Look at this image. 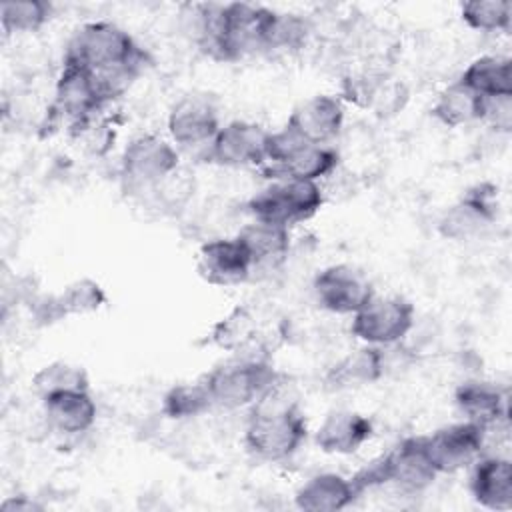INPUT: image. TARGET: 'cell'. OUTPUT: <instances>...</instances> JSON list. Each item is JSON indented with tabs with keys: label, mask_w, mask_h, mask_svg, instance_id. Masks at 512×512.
<instances>
[{
	"label": "cell",
	"mask_w": 512,
	"mask_h": 512,
	"mask_svg": "<svg viewBox=\"0 0 512 512\" xmlns=\"http://www.w3.org/2000/svg\"><path fill=\"white\" fill-rule=\"evenodd\" d=\"M278 384L256 402L244 430L246 448L266 462L292 458L308 434L306 420L298 406L294 402L276 400Z\"/></svg>",
	"instance_id": "cell-1"
},
{
	"label": "cell",
	"mask_w": 512,
	"mask_h": 512,
	"mask_svg": "<svg viewBox=\"0 0 512 512\" xmlns=\"http://www.w3.org/2000/svg\"><path fill=\"white\" fill-rule=\"evenodd\" d=\"M142 58H148V54L134 38L124 28L106 20L80 26L64 52V64L82 66L90 72H104Z\"/></svg>",
	"instance_id": "cell-2"
},
{
	"label": "cell",
	"mask_w": 512,
	"mask_h": 512,
	"mask_svg": "<svg viewBox=\"0 0 512 512\" xmlns=\"http://www.w3.org/2000/svg\"><path fill=\"white\" fill-rule=\"evenodd\" d=\"M180 168V154L174 144L142 134L130 140L120 156V182L128 196H152L156 186Z\"/></svg>",
	"instance_id": "cell-3"
},
{
	"label": "cell",
	"mask_w": 512,
	"mask_h": 512,
	"mask_svg": "<svg viewBox=\"0 0 512 512\" xmlns=\"http://www.w3.org/2000/svg\"><path fill=\"white\" fill-rule=\"evenodd\" d=\"M212 404L238 410L256 404L270 388L280 382V374L262 358H236L214 368L204 378Z\"/></svg>",
	"instance_id": "cell-4"
},
{
	"label": "cell",
	"mask_w": 512,
	"mask_h": 512,
	"mask_svg": "<svg viewBox=\"0 0 512 512\" xmlns=\"http://www.w3.org/2000/svg\"><path fill=\"white\" fill-rule=\"evenodd\" d=\"M324 204V190L318 182L272 180L248 200L254 220L290 228L310 220Z\"/></svg>",
	"instance_id": "cell-5"
},
{
	"label": "cell",
	"mask_w": 512,
	"mask_h": 512,
	"mask_svg": "<svg viewBox=\"0 0 512 512\" xmlns=\"http://www.w3.org/2000/svg\"><path fill=\"white\" fill-rule=\"evenodd\" d=\"M414 306L402 296H372L352 314V334L370 346H394L414 326Z\"/></svg>",
	"instance_id": "cell-6"
},
{
	"label": "cell",
	"mask_w": 512,
	"mask_h": 512,
	"mask_svg": "<svg viewBox=\"0 0 512 512\" xmlns=\"http://www.w3.org/2000/svg\"><path fill=\"white\" fill-rule=\"evenodd\" d=\"M106 106L90 70L62 62V72L54 86V112L76 132L86 126Z\"/></svg>",
	"instance_id": "cell-7"
},
{
	"label": "cell",
	"mask_w": 512,
	"mask_h": 512,
	"mask_svg": "<svg viewBox=\"0 0 512 512\" xmlns=\"http://www.w3.org/2000/svg\"><path fill=\"white\" fill-rule=\"evenodd\" d=\"M268 130L248 120H232L216 132L206 150V158L226 168H246L266 164Z\"/></svg>",
	"instance_id": "cell-8"
},
{
	"label": "cell",
	"mask_w": 512,
	"mask_h": 512,
	"mask_svg": "<svg viewBox=\"0 0 512 512\" xmlns=\"http://www.w3.org/2000/svg\"><path fill=\"white\" fill-rule=\"evenodd\" d=\"M486 442V432L474 422H456L424 436L426 452L438 474H452L472 464Z\"/></svg>",
	"instance_id": "cell-9"
},
{
	"label": "cell",
	"mask_w": 512,
	"mask_h": 512,
	"mask_svg": "<svg viewBox=\"0 0 512 512\" xmlns=\"http://www.w3.org/2000/svg\"><path fill=\"white\" fill-rule=\"evenodd\" d=\"M318 304L334 314H356L376 292L372 282L348 264H332L320 270L312 284Z\"/></svg>",
	"instance_id": "cell-10"
},
{
	"label": "cell",
	"mask_w": 512,
	"mask_h": 512,
	"mask_svg": "<svg viewBox=\"0 0 512 512\" xmlns=\"http://www.w3.org/2000/svg\"><path fill=\"white\" fill-rule=\"evenodd\" d=\"M496 188L490 184H478L470 188L454 206H450L440 222L438 230L448 240H472L484 234L496 220Z\"/></svg>",
	"instance_id": "cell-11"
},
{
	"label": "cell",
	"mask_w": 512,
	"mask_h": 512,
	"mask_svg": "<svg viewBox=\"0 0 512 512\" xmlns=\"http://www.w3.org/2000/svg\"><path fill=\"white\" fill-rule=\"evenodd\" d=\"M198 272L208 284L236 286L246 282L254 270L248 252L236 236H218L200 246Z\"/></svg>",
	"instance_id": "cell-12"
},
{
	"label": "cell",
	"mask_w": 512,
	"mask_h": 512,
	"mask_svg": "<svg viewBox=\"0 0 512 512\" xmlns=\"http://www.w3.org/2000/svg\"><path fill=\"white\" fill-rule=\"evenodd\" d=\"M344 124L342 100L332 94H316L300 104L288 116L286 126L310 144L332 142Z\"/></svg>",
	"instance_id": "cell-13"
},
{
	"label": "cell",
	"mask_w": 512,
	"mask_h": 512,
	"mask_svg": "<svg viewBox=\"0 0 512 512\" xmlns=\"http://www.w3.org/2000/svg\"><path fill=\"white\" fill-rule=\"evenodd\" d=\"M220 130L216 108L200 96L182 98L168 114V134L180 148L208 150Z\"/></svg>",
	"instance_id": "cell-14"
},
{
	"label": "cell",
	"mask_w": 512,
	"mask_h": 512,
	"mask_svg": "<svg viewBox=\"0 0 512 512\" xmlns=\"http://www.w3.org/2000/svg\"><path fill=\"white\" fill-rule=\"evenodd\" d=\"M338 152L328 144L300 142L288 156L276 164H266L264 174L272 180H306L318 182L330 176L338 166Z\"/></svg>",
	"instance_id": "cell-15"
},
{
	"label": "cell",
	"mask_w": 512,
	"mask_h": 512,
	"mask_svg": "<svg viewBox=\"0 0 512 512\" xmlns=\"http://www.w3.org/2000/svg\"><path fill=\"white\" fill-rule=\"evenodd\" d=\"M454 402L468 422H474L484 430L508 422V394L492 382H462L454 392Z\"/></svg>",
	"instance_id": "cell-16"
},
{
	"label": "cell",
	"mask_w": 512,
	"mask_h": 512,
	"mask_svg": "<svg viewBox=\"0 0 512 512\" xmlns=\"http://www.w3.org/2000/svg\"><path fill=\"white\" fill-rule=\"evenodd\" d=\"M374 432L372 420L354 410H332L316 430V444L326 454H354Z\"/></svg>",
	"instance_id": "cell-17"
},
{
	"label": "cell",
	"mask_w": 512,
	"mask_h": 512,
	"mask_svg": "<svg viewBox=\"0 0 512 512\" xmlns=\"http://www.w3.org/2000/svg\"><path fill=\"white\" fill-rule=\"evenodd\" d=\"M474 500L488 510L512 508V462L506 456H484L474 464L470 476Z\"/></svg>",
	"instance_id": "cell-18"
},
{
	"label": "cell",
	"mask_w": 512,
	"mask_h": 512,
	"mask_svg": "<svg viewBox=\"0 0 512 512\" xmlns=\"http://www.w3.org/2000/svg\"><path fill=\"white\" fill-rule=\"evenodd\" d=\"M390 482L406 492L428 488L438 476L424 444V436H410L388 452Z\"/></svg>",
	"instance_id": "cell-19"
},
{
	"label": "cell",
	"mask_w": 512,
	"mask_h": 512,
	"mask_svg": "<svg viewBox=\"0 0 512 512\" xmlns=\"http://www.w3.org/2000/svg\"><path fill=\"white\" fill-rule=\"evenodd\" d=\"M358 492L350 478L336 472H322L304 482L296 494L294 504L304 512H336L348 508Z\"/></svg>",
	"instance_id": "cell-20"
},
{
	"label": "cell",
	"mask_w": 512,
	"mask_h": 512,
	"mask_svg": "<svg viewBox=\"0 0 512 512\" xmlns=\"http://www.w3.org/2000/svg\"><path fill=\"white\" fill-rule=\"evenodd\" d=\"M48 424L62 434H82L96 422V402L90 390L58 392L42 400Z\"/></svg>",
	"instance_id": "cell-21"
},
{
	"label": "cell",
	"mask_w": 512,
	"mask_h": 512,
	"mask_svg": "<svg viewBox=\"0 0 512 512\" xmlns=\"http://www.w3.org/2000/svg\"><path fill=\"white\" fill-rule=\"evenodd\" d=\"M252 260V270L278 266L290 250V228L252 220L236 234Z\"/></svg>",
	"instance_id": "cell-22"
},
{
	"label": "cell",
	"mask_w": 512,
	"mask_h": 512,
	"mask_svg": "<svg viewBox=\"0 0 512 512\" xmlns=\"http://www.w3.org/2000/svg\"><path fill=\"white\" fill-rule=\"evenodd\" d=\"M384 350L380 346L366 344L342 360H338L326 374V382L330 388H358L376 382L384 374Z\"/></svg>",
	"instance_id": "cell-23"
},
{
	"label": "cell",
	"mask_w": 512,
	"mask_h": 512,
	"mask_svg": "<svg viewBox=\"0 0 512 512\" xmlns=\"http://www.w3.org/2000/svg\"><path fill=\"white\" fill-rule=\"evenodd\" d=\"M482 98L512 94V60L508 56L486 54L474 58L458 78Z\"/></svg>",
	"instance_id": "cell-24"
},
{
	"label": "cell",
	"mask_w": 512,
	"mask_h": 512,
	"mask_svg": "<svg viewBox=\"0 0 512 512\" xmlns=\"http://www.w3.org/2000/svg\"><path fill=\"white\" fill-rule=\"evenodd\" d=\"M482 100L484 98L470 90L464 82L456 80L438 94L430 112L440 124L448 128H458L474 120H480Z\"/></svg>",
	"instance_id": "cell-25"
},
{
	"label": "cell",
	"mask_w": 512,
	"mask_h": 512,
	"mask_svg": "<svg viewBox=\"0 0 512 512\" xmlns=\"http://www.w3.org/2000/svg\"><path fill=\"white\" fill-rule=\"evenodd\" d=\"M34 392L40 396V400L58 394V392H70V390H90V378L88 372L72 362L56 360L46 366H42L32 376Z\"/></svg>",
	"instance_id": "cell-26"
},
{
	"label": "cell",
	"mask_w": 512,
	"mask_h": 512,
	"mask_svg": "<svg viewBox=\"0 0 512 512\" xmlns=\"http://www.w3.org/2000/svg\"><path fill=\"white\" fill-rule=\"evenodd\" d=\"M52 14L44 0H8L0 6V26L6 34H28L40 30Z\"/></svg>",
	"instance_id": "cell-27"
},
{
	"label": "cell",
	"mask_w": 512,
	"mask_h": 512,
	"mask_svg": "<svg viewBox=\"0 0 512 512\" xmlns=\"http://www.w3.org/2000/svg\"><path fill=\"white\" fill-rule=\"evenodd\" d=\"M312 34V22L300 14L276 12L270 22L266 52H292L304 48Z\"/></svg>",
	"instance_id": "cell-28"
},
{
	"label": "cell",
	"mask_w": 512,
	"mask_h": 512,
	"mask_svg": "<svg viewBox=\"0 0 512 512\" xmlns=\"http://www.w3.org/2000/svg\"><path fill=\"white\" fill-rule=\"evenodd\" d=\"M212 398L208 392V386L204 380L194 382V384H178L172 386L162 402V412L168 418L174 420H184V418H194L210 410Z\"/></svg>",
	"instance_id": "cell-29"
},
{
	"label": "cell",
	"mask_w": 512,
	"mask_h": 512,
	"mask_svg": "<svg viewBox=\"0 0 512 512\" xmlns=\"http://www.w3.org/2000/svg\"><path fill=\"white\" fill-rule=\"evenodd\" d=\"M462 20L480 32H506L512 22V4L508 0H470L460 8Z\"/></svg>",
	"instance_id": "cell-30"
},
{
	"label": "cell",
	"mask_w": 512,
	"mask_h": 512,
	"mask_svg": "<svg viewBox=\"0 0 512 512\" xmlns=\"http://www.w3.org/2000/svg\"><path fill=\"white\" fill-rule=\"evenodd\" d=\"M56 296L64 318L72 314H90L106 304L104 288L92 278H78Z\"/></svg>",
	"instance_id": "cell-31"
},
{
	"label": "cell",
	"mask_w": 512,
	"mask_h": 512,
	"mask_svg": "<svg viewBox=\"0 0 512 512\" xmlns=\"http://www.w3.org/2000/svg\"><path fill=\"white\" fill-rule=\"evenodd\" d=\"M252 332L254 324L250 312L246 308H236L214 326L212 340L220 348L238 350L252 338Z\"/></svg>",
	"instance_id": "cell-32"
},
{
	"label": "cell",
	"mask_w": 512,
	"mask_h": 512,
	"mask_svg": "<svg viewBox=\"0 0 512 512\" xmlns=\"http://www.w3.org/2000/svg\"><path fill=\"white\" fill-rule=\"evenodd\" d=\"M480 122H486L496 132L508 134L512 130V94L484 98Z\"/></svg>",
	"instance_id": "cell-33"
},
{
	"label": "cell",
	"mask_w": 512,
	"mask_h": 512,
	"mask_svg": "<svg viewBox=\"0 0 512 512\" xmlns=\"http://www.w3.org/2000/svg\"><path fill=\"white\" fill-rule=\"evenodd\" d=\"M352 484L358 492V496L370 488L382 486L390 482V462H388V452L370 460L366 466H362L352 478Z\"/></svg>",
	"instance_id": "cell-34"
},
{
	"label": "cell",
	"mask_w": 512,
	"mask_h": 512,
	"mask_svg": "<svg viewBox=\"0 0 512 512\" xmlns=\"http://www.w3.org/2000/svg\"><path fill=\"white\" fill-rule=\"evenodd\" d=\"M40 508L42 506L36 504L34 500H30L28 496H8L0 504L2 512H32V510H40Z\"/></svg>",
	"instance_id": "cell-35"
}]
</instances>
